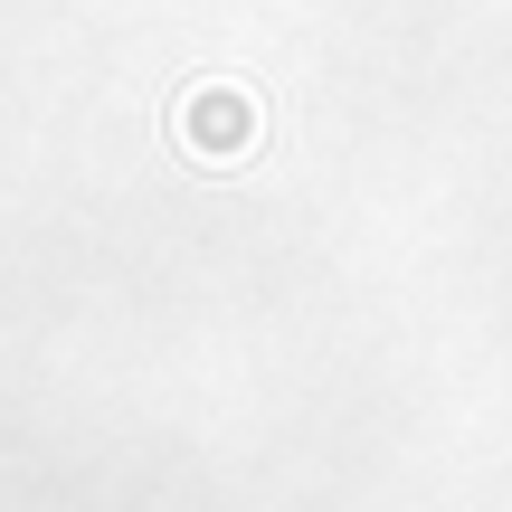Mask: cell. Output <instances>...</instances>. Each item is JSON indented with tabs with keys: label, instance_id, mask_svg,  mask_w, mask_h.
<instances>
[{
	"label": "cell",
	"instance_id": "1",
	"mask_svg": "<svg viewBox=\"0 0 512 512\" xmlns=\"http://www.w3.org/2000/svg\"><path fill=\"white\" fill-rule=\"evenodd\" d=\"M256 133H266V114H256L247 86H200L181 105V143L200 162H238V152H256Z\"/></svg>",
	"mask_w": 512,
	"mask_h": 512
}]
</instances>
